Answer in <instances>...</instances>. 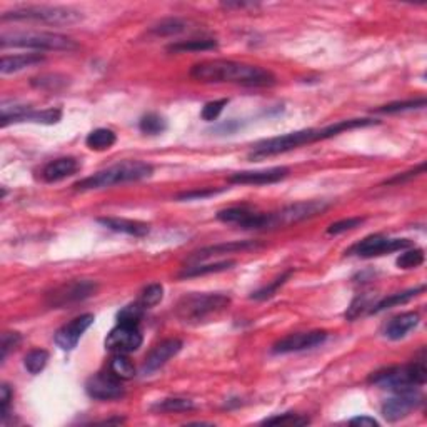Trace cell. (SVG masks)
<instances>
[{
    "mask_svg": "<svg viewBox=\"0 0 427 427\" xmlns=\"http://www.w3.org/2000/svg\"><path fill=\"white\" fill-rule=\"evenodd\" d=\"M379 124V120L374 119H349L341 120V122L332 124V126L324 127V129H304L297 132H290V134L279 135V137L266 139V141L257 142L252 146L249 159L251 161H261V159L273 157V155L286 154L289 150L297 149V147L308 146V143H314L319 141H325V139L336 137V135L343 134L345 130L359 129V127H369Z\"/></svg>",
    "mask_w": 427,
    "mask_h": 427,
    "instance_id": "obj_1",
    "label": "cell"
},
{
    "mask_svg": "<svg viewBox=\"0 0 427 427\" xmlns=\"http://www.w3.org/2000/svg\"><path fill=\"white\" fill-rule=\"evenodd\" d=\"M190 77L205 84H239L246 87H270L275 76L259 65L240 64L234 60H205L190 69Z\"/></svg>",
    "mask_w": 427,
    "mask_h": 427,
    "instance_id": "obj_2",
    "label": "cell"
},
{
    "mask_svg": "<svg viewBox=\"0 0 427 427\" xmlns=\"http://www.w3.org/2000/svg\"><path fill=\"white\" fill-rule=\"evenodd\" d=\"M154 174V167L142 161H124L120 164L111 165L107 169L100 170L91 177H85L82 181L76 182V190H97L107 189L112 185L129 184V182H139L143 178H149Z\"/></svg>",
    "mask_w": 427,
    "mask_h": 427,
    "instance_id": "obj_3",
    "label": "cell"
},
{
    "mask_svg": "<svg viewBox=\"0 0 427 427\" xmlns=\"http://www.w3.org/2000/svg\"><path fill=\"white\" fill-rule=\"evenodd\" d=\"M229 304H231V297L226 294H187L177 302L176 316L185 324H200L226 310Z\"/></svg>",
    "mask_w": 427,
    "mask_h": 427,
    "instance_id": "obj_4",
    "label": "cell"
},
{
    "mask_svg": "<svg viewBox=\"0 0 427 427\" xmlns=\"http://www.w3.org/2000/svg\"><path fill=\"white\" fill-rule=\"evenodd\" d=\"M426 378L427 367L424 357H422V359L414 360V362L406 364V366H394L374 372L369 378V382L382 387V389L401 392L424 386Z\"/></svg>",
    "mask_w": 427,
    "mask_h": 427,
    "instance_id": "obj_5",
    "label": "cell"
},
{
    "mask_svg": "<svg viewBox=\"0 0 427 427\" xmlns=\"http://www.w3.org/2000/svg\"><path fill=\"white\" fill-rule=\"evenodd\" d=\"M82 19L84 15L79 10L57 5H24L2 14V22H42L50 25H72Z\"/></svg>",
    "mask_w": 427,
    "mask_h": 427,
    "instance_id": "obj_6",
    "label": "cell"
},
{
    "mask_svg": "<svg viewBox=\"0 0 427 427\" xmlns=\"http://www.w3.org/2000/svg\"><path fill=\"white\" fill-rule=\"evenodd\" d=\"M0 45L7 47H22L34 50H57V52H73L79 49L76 41L62 34L54 32H3L0 36Z\"/></svg>",
    "mask_w": 427,
    "mask_h": 427,
    "instance_id": "obj_7",
    "label": "cell"
},
{
    "mask_svg": "<svg viewBox=\"0 0 427 427\" xmlns=\"http://www.w3.org/2000/svg\"><path fill=\"white\" fill-rule=\"evenodd\" d=\"M329 204L324 200H302L282 207L277 212H269L266 217V229H281L292 226V224L304 222V220L317 217L319 214L325 212Z\"/></svg>",
    "mask_w": 427,
    "mask_h": 427,
    "instance_id": "obj_8",
    "label": "cell"
},
{
    "mask_svg": "<svg viewBox=\"0 0 427 427\" xmlns=\"http://www.w3.org/2000/svg\"><path fill=\"white\" fill-rule=\"evenodd\" d=\"M97 289H99V284L95 281H89V279L65 282V284L59 286L47 294V305L54 309L73 305L77 302H82L85 299L95 296Z\"/></svg>",
    "mask_w": 427,
    "mask_h": 427,
    "instance_id": "obj_9",
    "label": "cell"
},
{
    "mask_svg": "<svg viewBox=\"0 0 427 427\" xmlns=\"http://www.w3.org/2000/svg\"><path fill=\"white\" fill-rule=\"evenodd\" d=\"M413 246L409 239H389L384 238V235L376 234V235H369L364 240H360L359 244H356L354 247H351L345 254L349 255H357V257H379V255H386L392 254V252L404 251L407 247Z\"/></svg>",
    "mask_w": 427,
    "mask_h": 427,
    "instance_id": "obj_10",
    "label": "cell"
},
{
    "mask_svg": "<svg viewBox=\"0 0 427 427\" xmlns=\"http://www.w3.org/2000/svg\"><path fill=\"white\" fill-rule=\"evenodd\" d=\"M143 337L137 324L117 322L114 329L107 334L106 349L114 354H130L141 347Z\"/></svg>",
    "mask_w": 427,
    "mask_h": 427,
    "instance_id": "obj_11",
    "label": "cell"
},
{
    "mask_svg": "<svg viewBox=\"0 0 427 427\" xmlns=\"http://www.w3.org/2000/svg\"><path fill=\"white\" fill-rule=\"evenodd\" d=\"M267 212H257L254 209L240 205V207H229L217 212V220L231 226H238L246 231H266Z\"/></svg>",
    "mask_w": 427,
    "mask_h": 427,
    "instance_id": "obj_12",
    "label": "cell"
},
{
    "mask_svg": "<svg viewBox=\"0 0 427 427\" xmlns=\"http://www.w3.org/2000/svg\"><path fill=\"white\" fill-rule=\"evenodd\" d=\"M422 404V395L415 389L395 392L394 397L387 399L380 407V413L387 421L395 422L407 417L414 409H417Z\"/></svg>",
    "mask_w": 427,
    "mask_h": 427,
    "instance_id": "obj_13",
    "label": "cell"
},
{
    "mask_svg": "<svg viewBox=\"0 0 427 427\" xmlns=\"http://www.w3.org/2000/svg\"><path fill=\"white\" fill-rule=\"evenodd\" d=\"M325 339H327V332L325 331L289 334L284 339L277 341L270 351H273V354H290V352L309 351V349L324 344Z\"/></svg>",
    "mask_w": 427,
    "mask_h": 427,
    "instance_id": "obj_14",
    "label": "cell"
},
{
    "mask_svg": "<svg viewBox=\"0 0 427 427\" xmlns=\"http://www.w3.org/2000/svg\"><path fill=\"white\" fill-rule=\"evenodd\" d=\"M85 391L95 401H115L124 397L126 391L122 387V380L108 374H95L85 384Z\"/></svg>",
    "mask_w": 427,
    "mask_h": 427,
    "instance_id": "obj_15",
    "label": "cell"
},
{
    "mask_svg": "<svg viewBox=\"0 0 427 427\" xmlns=\"http://www.w3.org/2000/svg\"><path fill=\"white\" fill-rule=\"evenodd\" d=\"M264 244L259 240H235V242H226V244H217V246H209L204 249L192 252L185 264L187 266H194V264H199L202 261H207V259L214 257V255H222V254H232V252H246V251H255L261 249Z\"/></svg>",
    "mask_w": 427,
    "mask_h": 427,
    "instance_id": "obj_16",
    "label": "cell"
},
{
    "mask_svg": "<svg viewBox=\"0 0 427 427\" xmlns=\"http://www.w3.org/2000/svg\"><path fill=\"white\" fill-rule=\"evenodd\" d=\"M94 324V316L92 314H82V316L72 319L69 324L62 325L59 331L54 336V341L59 345L62 351H72L79 344L80 337Z\"/></svg>",
    "mask_w": 427,
    "mask_h": 427,
    "instance_id": "obj_17",
    "label": "cell"
},
{
    "mask_svg": "<svg viewBox=\"0 0 427 427\" xmlns=\"http://www.w3.org/2000/svg\"><path fill=\"white\" fill-rule=\"evenodd\" d=\"M182 341L178 339H165L161 344H157L152 351L149 352V356L143 360L141 372L143 376H150L152 372L159 371L161 367H164L172 357H176L178 352L182 351Z\"/></svg>",
    "mask_w": 427,
    "mask_h": 427,
    "instance_id": "obj_18",
    "label": "cell"
},
{
    "mask_svg": "<svg viewBox=\"0 0 427 427\" xmlns=\"http://www.w3.org/2000/svg\"><path fill=\"white\" fill-rule=\"evenodd\" d=\"M290 170L287 167H273V169L264 170H244V172H235L229 177L231 184L242 185H266L275 184L279 181H284L289 176Z\"/></svg>",
    "mask_w": 427,
    "mask_h": 427,
    "instance_id": "obj_19",
    "label": "cell"
},
{
    "mask_svg": "<svg viewBox=\"0 0 427 427\" xmlns=\"http://www.w3.org/2000/svg\"><path fill=\"white\" fill-rule=\"evenodd\" d=\"M80 170V164L77 159L73 157H60L56 159V161L49 162L47 165L42 169V178L49 184L52 182H60L64 178L73 176Z\"/></svg>",
    "mask_w": 427,
    "mask_h": 427,
    "instance_id": "obj_20",
    "label": "cell"
},
{
    "mask_svg": "<svg viewBox=\"0 0 427 427\" xmlns=\"http://www.w3.org/2000/svg\"><path fill=\"white\" fill-rule=\"evenodd\" d=\"M97 222L111 229V231L122 232V234L134 235V238H143L150 232L149 224L141 222V220L124 219V217H100V219H97Z\"/></svg>",
    "mask_w": 427,
    "mask_h": 427,
    "instance_id": "obj_21",
    "label": "cell"
},
{
    "mask_svg": "<svg viewBox=\"0 0 427 427\" xmlns=\"http://www.w3.org/2000/svg\"><path fill=\"white\" fill-rule=\"evenodd\" d=\"M419 314L417 312H404L401 316L394 317L389 324L384 329V336L391 341L404 339L411 331H414L419 325Z\"/></svg>",
    "mask_w": 427,
    "mask_h": 427,
    "instance_id": "obj_22",
    "label": "cell"
},
{
    "mask_svg": "<svg viewBox=\"0 0 427 427\" xmlns=\"http://www.w3.org/2000/svg\"><path fill=\"white\" fill-rule=\"evenodd\" d=\"M45 57L42 54H19V56H3L0 60V72L2 76L25 71L34 65L42 64Z\"/></svg>",
    "mask_w": 427,
    "mask_h": 427,
    "instance_id": "obj_23",
    "label": "cell"
},
{
    "mask_svg": "<svg viewBox=\"0 0 427 427\" xmlns=\"http://www.w3.org/2000/svg\"><path fill=\"white\" fill-rule=\"evenodd\" d=\"M424 289H426L424 286H419V287H415V289L406 290V292H397V294H392V296H389V297H384L382 301L378 302V304L372 305V308L369 309V312L379 314V312H382V310L395 308V305L407 304V302L413 301L415 296H419L421 292H424Z\"/></svg>",
    "mask_w": 427,
    "mask_h": 427,
    "instance_id": "obj_24",
    "label": "cell"
},
{
    "mask_svg": "<svg viewBox=\"0 0 427 427\" xmlns=\"http://www.w3.org/2000/svg\"><path fill=\"white\" fill-rule=\"evenodd\" d=\"M235 266V261H220L216 264H194V266L184 267L178 277L181 279H192V277H200V275H207V274H217V273H224V270L232 269Z\"/></svg>",
    "mask_w": 427,
    "mask_h": 427,
    "instance_id": "obj_25",
    "label": "cell"
},
{
    "mask_svg": "<svg viewBox=\"0 0 427 427\" xmlns=\"http://www.w3.org/2000/svg\"><path fill=\"white\" fill-rule=\"evenodd\" d=\"M217 49V41L214 38H194V41H178L170 44L167 50L176 54L184 52H202V50H214Z\"/></svg>",
    "mask_w": 427,
    "mask_h": 427,
    "instance_id": "obj_26",
    "label": "cell"
},
{
    "mask_svg": "<svg viewBox=\"0 0 427 427\" xmlns=\"http://www.w3.org/2000/svg\"><path fill=\"white\" fill-rule=\"evenodd\" d=\"M115 142H117V135H115V132L111 129H95L87 135V139H85V143H87L89 149L92 150H107L111 149Z\"/></svg>",
    "mask_w": 427,
    "mask_h": 427,
    "instance_id": "obj_27",
    "label": "cell"
},
{
    "mask_svg": "<svg viewBox=\"0 0 427 427\" xmlns=\"http://www.w3.org/2000/svg\"><path fill=\"white\" fill-rule=\"evenodd\" d=\"M108 372L120 380H129L135 376V367L126 354H115L108 364Z\"/></svg>",
    "mask_w": 427,
    "mask_h": 427,
    "instance_id": "obj_28",
    "label": "cell"
},
{
    "mask_svg": "<svg viewBox=\"0 0 427 427\" xmlns=\"http://www.w3.org/2000/svg\"><path fill=\"white\" fill-rule=\"evenodd\" d=\"M187 30V22L182 21V19H164L159 24H155L150 29V34L157 37H167V36H177Z\"/></svg>",
    "mask_w": 427,
    "mask_h": 427,
    "instance_id": "obj_29",
    "label": "cell"
},
{
    "mask_svg": "<svg viewBox=\"0 0 427 427\" xmlns=\"http://www.w3.org/2000/svg\"><path fill=\"white\" fill-rule=\"evenodd\" d=\"M152 409L159 413H187V411L196 409V404L184 397H167L164 401L154 404Z\"/></svg>",
    "mask_w": 427,
    "mask_h": 427,
    "instance_id": "obj_30",
    "label": "cell"
},
{
    "mask_svg": "<svg viewBox=\"0 0 427 427\" xmlns=\"http://www.w3.org/2000/svg\"><path fill=\"white\" fill-rule=\"evenodd\" d=\"M62 119V111L60 108H44V111H30L27 114L25 122H36V124H44V126H54V124H59Z\"/></svg>",
    "mask_w": 427,
    "mask_h": 427,
    "instance_id": "obj_31",
    "label": "cell"
},
{
    "mask_svg": "<svg viewBox=\"0 0 427 427\" xmlns=\"http://www.w3.org/2000/svg\"><path fill=\"white\" fill-rule=\"evenodd\" d=\"M139 129L147 135H159L165 132L167 120L159 114H147L139 122Z\"/></svg>",
    "mask_w": 427,
    "mask_h": 427,
    "instance_id": "obj_32",
    "label": "cell"
},
{
    "mask_svg": "<svg viewBox=\"0 0 427 427\" xmlns=\"http://www.w3.org/2000/svg\"><path fill=\"white\" fill-rule=\"evenodd\" d=\"M47 362H49V352L45 351V349H34V351H30L24 359V366L30 374H38L41 371H44Z\"/></svg>",
    "mask_w": 427,
    "mask_h": 427,
    "instance_id": "obj_33",
    "label": "cell"
},
{
    "mask_svg": "<svg viewBox=\"0 0 427 427\" xmlns=\"http://www.w3.org/2000/svg\"><path fill=\"white\" fill-rule=\"evenodd\" d=\"M422 107H426V99L424 97H419V99H413V100H402V102L387 104V106L376 108V112H378V114H397V112L414 111V108H422Z\"/></svg>",
    "mask_w": 427,
    "mask_h": 427,
    "instance_id": "obj_34",
    "label": "cell"
},
{
    "mask_svg": "<svg viewBox=\"0 0 427 427\" xmlns=\"http://www.w3.org/2000/svg\"><path fill=\"white\" fill-rule=\"evenodd\" d=\"M146 308L141 304L139 301H134L130 302V304H127L126 308L120 309L119 314H117V322H124V324H137L141 322V319L143 317V314H146Z\"/></svg>",
    "mask_w": 427,
    "mask_h": 427,
    "instance_id": "obj_35",
    "label": "cell"
},
{
    "mask_svg": "<svg viewBox=\"0 0 427 427\" xmlns=\"http://www.w3.org/2000/svg\"><path fill=\"white\" fill-rule=\"evenodd\" d=\"M69 79L65 77L57 76V73H49V76H41L32 79V87L42 89V91H59V89L67 85Z\"/></svg>",
    "mask_w": 427,
    "mask_h": 427,
    "instance_id": "obj_36",
    "label": "cell"
},
{
    "mask_svg": "<svg viewBox=\"0 0 427 427\" xmlns=\"http://www.w3.org/2000/svg\"><path fill=\"white\" fill-rule=\"evenodd\" d=\"M262 424H266V426H305V424H309V419L301 414L286 413L281 415H274V417L264 419Z\"/></svg>",
    "mask_w": 427,
    "mask_h": 427,
    "instance_id": "obj_37",
    "label": "cell"
},
{
    "mask_svg": "<svg viewBox=\"0 0 427 427\" xmlns=\"http://www.w3.org/2000/svg\"><path fill=\"white\" fill-rule=\"evenodd\" d=\"M162 297H164V287L155 282V284L147 286L146 289L142 290L137 301L141 302L146 309H150V308H154V305H157L159 302L162 301Z\"/></svg>",
    "mask_w": 427,
    "mask_h": 427,
    "instance_id": "obj_38",
    "label": "cell"
},
{
    "mask_svg": "<svg viewBox=\"0 0 427 427\" xmlns=\"http://www.w3.org/2000/svg\"><path fill=\"white\" fill-rule=\"evenodd\" d=\"M290 275H292V270H287V273L282 274L281 277H277L274 282H270L269 286H266V287H262V289L252 292L251 299H254V301H266V299H270L275 292H277L279 287H282L286 284L287 279H289Z\"/></svg>",
    "mask_w": 427,
    "mask_h": 427,
    "instance_id": "obj_39",
    "label": "cell"
},
{
    "mask_svg": "<svg viewBox=\"0 0 427 427\" xmlns=\"http://www.w3.org/2000/svg\"><path fill=\"white\" fill-rule=\"evenodd\" d=\"M395 264H397L399 269H415V267L424 264V251L422 249L406 251L404 254L399 255Z\"/></svg>",
    "mask_w": 427,
    "mask_h": 427,
    "instance_id": "obj_40",
    "label": "cell"
},
{
    "mask_svg": "<svg viewBox=\"0 0 427 427\" xmlns=\"http://www.w3.org/2000/svg\"><path fill=\"white\" fill-rule=\"evenodd\" d=\"M227 104H229V99L211 100V102H207L204 107H202L200 117L204 119V120H207V122H212V120H217V117H219V115L222 114L224 107H226Z\"/></svg>",
    "mask_w": 427,
    "mask_h": 427,
    "instance_id": "obj_41",
    "label": "cell"
},
{
    "mask_svg": "<svg viewBox=\"0 0 427 427\" xmlns=\"http://www.w3.org/2000/svg\"><path fill=\"white\" fill-rule=\"evenodd\" d=\"M362 222H364L362 217H351V219L339 220V222H334V224H331V226L327 227V234H329V235L343 234V232L352 231V229L359 227Z\"/></svg>",
    "mask_w": 427,
    "mask_h": 427,
    "instance_id": "obj_42",
    "label": "cell"
},
{
    "mask_svg": "<svg viewBox=\"0 0 427 427\" xmlns=\"http://www.w3.org/2000/svg\"><path fill=\"white\" fill-rule=\"evenodd\" d=\"M369 299L367 296H357L354 301H352L351 308L347 309V312H345V317H347L349 321L352 319H357V317L360 316V314L364 312L369 308Z\"/></svg>",
    "mask_w": 427,
    "mask_h": 427,
    "instance_id": "obj_43",
    "label": "cell"
},
{
    "mask_svg": "<svg viewBox=\"0 0 427 427\" xmlns=\"http://www.w3.org/2000/svg\"><path fill=\"white\" fill-rule=\"evenodd\" d=\"M21 344V334L17 332H5L2 336V345H0V349H2V360H5V357L9 356V352L12 351V349L17 347V345Z\"/></svg>",
    "mask_w": 427,
    "mask_h": 427,
    "instance_id": "obj_44",
    "label": "cell"
},
{
    "mask_svg": "<svg viewBox=\"0 0 427 427\" xmlns=\"http://www.w3.org/2000/svg\"><path fill=\"white\" fill-rule=\"evenodd\" d=\"M220 190L216 189H200V190H190V192H182L177 196V200H199V199H207V197L216 196Z\"/></svg>",
    "mask_w": 427,
    "mask_h": 427,
    "instance_id": "obj_45",
    "label": "cell"
},
{
    "mask_svg": "<svg viewBox=\"0 0 427 427\" xmlns=\"http://www.w3.org/2000/svg\"><path fill=\"white\" fill-rule=\"evenodd\" d=\"M424 170H426V162H422V164H419L417 167H415V169L409 170V172L399 174V176L389 178V181H386V182H384V184H387V185L402 184V182H407V181H411V178H414V177L421 176V174H424Z\"/></svg>",
    "mask_w": 427,
    "mask_h": 427,
    "instance_id": "obj_46",
    "label": "cell"
},
{
    "mask_svg": "<svg viewBox=\"0 0 427 427\" xmlns=\"http://www.w3.org/2000/svg\"><path fill=\"white\" fill-rule=\"evenodd\" d=\"M0 391H2V397H0V401H2V421H5L7 415H9V404L10 399H12V389H10L9 384H2Z\"/></svg>",
    "mask_w": 427,
    "mask_h": 427,
    "instance_id": "obj_47",
    "label": "cell"
},
{
    "mask_svg": "<svg viewBox=\"0 0 427 427\" xmlns=\"http://www.w3.org/2000/svg\"><path fill=\"white\" fill-rule=\"evenodd\" d=\"M352 426H379V422L374 417H367V415H360V417H354L349 421Z\"/></svg>",
    "mask_w": 427,
    "mask_h": 427,
    "instance_id": "obj_48",
    "label": "cell"
}]
</instances>
